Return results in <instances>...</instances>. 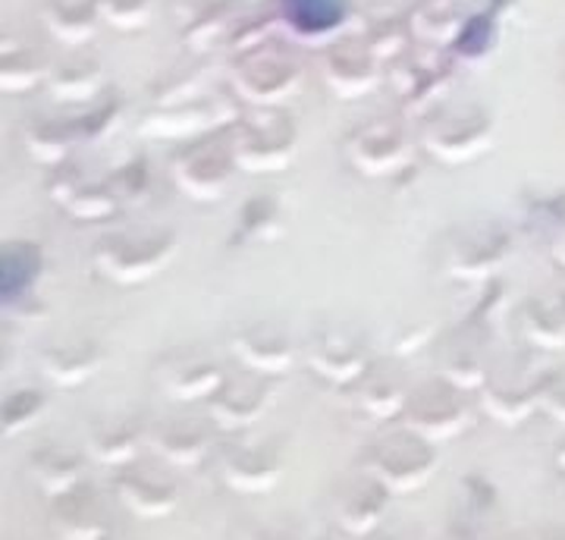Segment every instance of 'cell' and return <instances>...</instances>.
Returning a JSON list of instances; mask_svg holds the SVG:
<instances>
[{
	"label": "cell",
	"instance_id": "obj_9",
	"mask_svg": "<svg viewBox=\"0 0 565 540\" xmlns=\"http://www.w3.org/2000/svg\"><path fill=\"white\" fill-rule=\"evenodd\" d=\"M161 453L180 465H195L204 456L207 437L195 421H177L161 431Z\"/></svg>",
	"mask_w": 565,
	"mask_h": 540
},
{
	"label": "cell",
	"instance_id": "obj_12",
	"mask_svg": "<svg viewBox=\"0 0 565 540\" xmlns=\"http://www.w3.org/2000/svg\"><path fill=\"white\" fill-rule=\"evenodd\" d=\"M92 446H95V456L104 462H122L132 456L136 449V427L132 424H104L95 431L92 437Z\"/></svg>",
	"mask_w": 565,
	"mask_h": 540
},
{
	"label": "cell",
	"instance_id": "obj_15",
	"mask_svg": "<svg viewBox=\"0 0 565 540\" xmlns=\"http://www.w3.org/2000/svg\"><path fill=\"white\" fill-rule=\"evenodd\" d=\"M544 400L546 405H550V412H553L556 419L565 421V378H559V381H553L546 387Z\"/></svg>",
	"mask_w": 565,
	"mask_h": 540
},
{
	"label": "cell",
	"instance_id": "obj_11",
	"mask_svg": "<svg viewBox=\"0 0 565 540\" xmlns=\"http://www.w3.org/2000/svg\"><path fill=\"white\" fill-rule=\"evenodd\" d=\"M35 475L47 490L66 494V490H73L79 468H76V459L61 453V449H44V453L35 456Z\"/></svg>",
	"mask_w": 565,
	"mask_h": 540
},
{
	"label": "cell",
	"instance_id": "obj_21",
	"mask_svg": "<svg viewBox=\"0 0 565 540\" xmlns=\"http://www.w3.org/2000/svg\"><path fill=\"white\" fill-rule=\"evenodd\" d=\"M104 540H107V538H104Z\"/></svg>",
	"mask_w": 565,
	"mask_h": 540
},
{
	"label": "cell",
	"instance_id": "obj_2",
	"mask_svg": "<svg viewBox=\"0 0 565 540\" xmlns=\"http://www.w3.org/2000/svg\"><path fill=\"white\" fill-rule=\"evenodd\" d=\"M408 419H412L415 431L440 441V437H449V434L459 431L462 405L456 400V393H449L444 387H427L408 402Z\"/></svg>",
	"mask_w": 565,
	"mask_h": 540
},
{
	"label": "cell",
	"instance_id": "obj_8",
	"mask_svg": "<svg viewBox=\"0 0 565 540\" xmlns=\"http://www.w3.org/2000/svg\"><path fill=\"white\" fill-rule=\"evenodd\" d=\"M264 409V390L255 387V383H230L223 390L217 402H214V415L223 421V424H248L262 415Z\"/></svg>",
	"mask_w": 565,
	"mask_h": 540
},
{
	"label": "cell",
	"instance_id": "obj_18",
	"mask_svg": "<svg viewBox=\"0 0 565 540\" xmlns=\"http://www.w3.org/2000/svg\"><path fill=\"white\" fill-rule=\"evenodd\" d=\"M456 540H503L497 531H490V528H468V531H462V538Z\"/></svg>",
	"mask_w": 565,
	"mask_h": 540
},
{
	"label": "cell",
	"instance_id": "obj_16",
	"mask_svg": "<svg viewBox=\"0 0 565 540\" xmlns=\"http://www.w3.org/2000/svg\"><path fill=\"white\" fill-rule=\"evenodd\" d=\"M374 540H424V534L418 528H405V525H399V528H386V531H381Z\"/></svg>",
	"mask_w": 565,
	"mask_h": 540
},
{
	"label": "cell",
	"instance_id": "obj_7",
	"mask_svg": "<svg viewBox=\"0 0 565 540\" xmlns=\"http://www.w3.org/2000/svg\"><path fill=\"white\" fill-rule=\"evenodd\" d=\"M490 412L503 421H519L531 412V405L537 402V387L531 381H515V378H497L490 383Z\"/></svg>",
	"mask_w": 565,
	"mask_h": 540
},
{
	"label": "cell",
	"instance_id": "obj_20",
	"mask_svg": "<svg viewBox=\"0 0 565 540\" xmlns=\"http://www.w3.org/2000/svg\"><path fill=\"white\" fill-rule=\"evenodd\" d=\"M327 540H343V538H327Z\"/></svg>",
	"mask_w": 565,
	"mask_h": 540
},
{
	"label": "cell",
	"instance_id": "obj_5",
	"mask_svg": "<svg viewBox=\"0 0 565 540\" xmlns=\"http://www.w3.org/2000/svg\"><path fill=\"white\" fill-rule=\"evenodd\" d=\"M223 475L236 490H270L280 475V462L270 449H239L226 456Z\"/></svg>",
	"mask_w": 565,
	"mask_h": 540
},
{
	"label": "cell",
	"instance_id": "obj_3",
	"mask_svg": "<svg viewBox=\"0 0 565 540\" xmlns=\"http://www.w3.org/2000/svg\"><path fill=\"white\" fill-rule=\"evenodd\" d=\"M120 497L141 516H167L177 502L173 484L154 468H136L120 478Z\"/></svg>",
	"mask_w": 565,
	"mask_h": 540
},
{
	"label": "cell",
	"instance_id": "obj_4",
	"mask_svg": "<svg viewBox=\"0 0 565 540\" xmlns=\"http://www.w3.org/2000/svg\"><path fill=\"white\" fill-rule=\"evenodd\" d=\"M384 512V487L381 480L371 484V480H359L352 487H345L343 497L337 502V516L349 534H364L371 531L377 519Z\"/></svg>",
	"mask_w": 565,
	"mask_h": 540
},
{
	"label": "cell",
	"instance_id": "obj_14",
	"mask_svg": "<svg viewBox=\"0 0 565 540\" xmlns=\"http://www.w3.org/2000/svg\"><path fill=\"white\" fill-rule=\"evenodd\" d=\"M243 540H299V531L286 521H262V525L248 528Z\"/></svg>",
	"mask_w": 565,
	"mask_h": 540
},
{
	"label": "cell",
	"instance_id": "obj_13",
	"mask_svg": "<svg viewBox=\"0 0 565 540\" xmlns=\"http://www.w3.org/2000/svg\"><path fill=\"white\" fill-rule=\"evenodd\" d=\"M104 13L120 25H139L148 17V0H104Z\"/></svg>",
	"mask_w": 565,
	"mask_h": 540
},
{
	"label": "cell",
	"instance_id": "obj_10",
	"mask_svg": "<svg viewBox=\"0 0 565 540\" xmlns=\"http://www.w3.org/2000/svg\"><path fill=\"white\" fill-rule=\"evenodd\" d=\"M289 20L302 32H327L345 17V0H282Z\"/></svg>",
	"mask_w": 565,
	"mask_h": 540
},
{
	"label": "cell",
	"instance_id": "obj_6",
	"mask_svg": "<svg viewBox=\"0 0 565 540\" xmlns=\"http://www.w3.org/2000/svg\"><path fill=\"white\" fill-rule=\"evenodd\" d=\"M57 528L63 540H104V519L92 497L66 490L57 506Z\"/></svg>",
	"mask_w": 565,
	"mask_h": 540
},
{
	"label": "cell",
	"instance_id": "obj_19",
	"mask_svg": "<svg viewBox=\"0 0 565 540\" xmlns=\"http://www.w3.org/2000/svg\"><path fill=\"white\" fill-rule=\"evenodd\" d=\"M559 462H563V468H565V446H563V453H559Z\"/></svg>",
	"mask_w": 565,
	"mask_h": 540
},
{
	"label": "cell",
	"instance_id": "obj_17",
	"mask_svg": "<svg viewBox=\"0 0 565 540\" xmlns=\"http://www.w3.org/2000/svg\"><path fill=\"white\" fill-rule=\"evenodd\" d=\"M519 540H565V531L563 528H534Z\"/></svg>",
	"mask_w": 565,
	"mask_h": 540
},
{
	"label": "cell",
	"instance_id": "obj_1",
	"mask_svg": "<svg viewBox=\"0 0 565 540\" xmlns=\"http://www.w3.org/2000/svg\"><path fill=\"white\" fill-rule=\"evenodd\" d=\"M371 472L384 487L393 490H415L422 487L427 475L434 472V453L418 437L396 434L374 446L371 453Z\"/></svg>",
	"mask_w": 565,
	"mask_h": 540
}]
</instances>
